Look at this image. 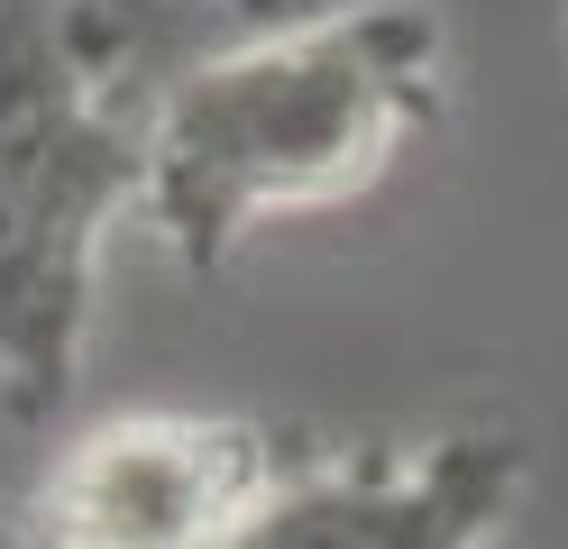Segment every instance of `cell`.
Returning <instances> with one entry per match:
<instances>
[{
    "mask_svg": "<svg viewBox=\"0 0 568 549\" xmlns=\"http://www.w3.org/2000/svg\"><path fill=\"white\" fill-rule=\"evenodd\" d=\"M449 110V28L422 0H358L247 47L202 55L148 110V230L174 266L230 256L303 211H339L385 183Z\"/></svg>",
    "mask_w": 568,
    "mask_h": 549,
    "instance_id": "cell-1",
    "label": "cell"
},
{
    "mask_svg": "<svg viewBox=\"0 0 568 549\" xmlns=\"http://www.w3.org/2000/svg\"><path fill=\"white\" fill-rule=\"evenodd\" d=\"M148 211V110L64 0H0V403L55 421L101 321V256Z\"/></svg>",
    "mask_w": 568,
    "mask_h": 549,
    "instance_id": "cell-2",
    "label": "cell"
},
{
    "mask_svg": "<svg viewBox=\"0 0 568 549\" xmlns=\"http://www.w3.org/2000/svg\"><path fill=\"white\" fill-rule=\"evenodd\" d=\"M284 486L275 430L247 413H120L64 439L38 486L47 549H230Z\"/></svg>",
    "mask_w": 568,
    "mask_h": 549,
    "instance_id": "cell-3",
    "label": "cell"
},
{
    "mask_svg": "<svg viewBox=\"0 0 568 549\" xmlns=\"http://www.w3.org/2000/svg\"><path fill=\"white\" fill-rule=\"evenodd\" d=\"M531 486V449L505 421H449L358 439L348 458L284 476L230 549H495Z\"/></svg>",
    "mask_w": 568,
    "mask_h": 549,
    "instance_id": "cell-4",
    "label": "cell"
},
{
    "mask_svg": "<svg viewBox=\"0 0 568 549\" xmlns=\"http://www.w3.org/2000/svg\"><path fill=\"white\" fill-rule=\"evenodd\" d=\"M0 549H10V540H0Z\"/></svg>",
    "mask_w": 568,
    "mask_h": 549,
    "instance_id": "cell-5",
    "label": "cell"
}]
</instances>
